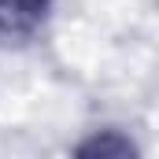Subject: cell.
I'll return each mask as SVG.
<instances>
[{
    "instance_id": "7a4b0ae2",
    "label": "cell",
    "mask_w": 159,
    "mask_h": 159,
    "mask_svg": "<svg viewBox=\"0 0 159 159\" xmlns=\"http://www.w3.org/2000/svg\"><path fill=\"white\" fill-rule=\"evenodd\" d=\"M74 152L78 156H133L137 144L119 129H104V133H93L89 141H81Z\"/></svg>"
},
{
    "instance_id": "6da1fadb",
    "label": "cell",
    "mask_w": 159,
    "mask_h": 159,
    "mask_svg": "<svg viewBox=\"0 0 159 159\" xmlns=\"http://www.w3.org/2000/svg\"><path fill=\"white\" fill-rule=\"evenodd\" d=\"M52 15V0H0V41H30Z\"/></svg>"
}]
</instances>
